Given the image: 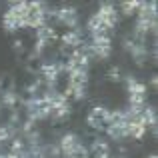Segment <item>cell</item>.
<instances>
[{
  "label": "cell",
  "instance_id": "10",
  "mask_svg": "<svg viewBox=\"0 0 158 158\" xmlns=\"http://www.w3.org/2000/svg\"><path fill=\"white\" fill-rule=\"evenodd\" d=\"M52 14L56 16V20L60 24H64V26L76 30V26H78V12L74 10V8H60V10L52 12Z\"/></svg>",
  "mask_w": 158,
  "mask_h": 158
},
{
  "label": "cell",
  "instance_id": "4",
  "mask_svg": "<svg viewBox=\"0 0 158 158\" xmlns=\"http://www.w3.org/2000/svg\"><path fill=\"white\" fill-rule=\"evenodd\" d=\"M126 90H128L130 106H134V108L146 106V86H144L142 82H138L136 78L128 76L126 78Z\"/></svg>",
  "mask_w": 158,
  "mask_h": 158
},
{
  "label": "cell",
  "instance_id": "17",
  "mask_svg": "<svg viewBox=\"0 0 158 158\" xmlns=\"http://www.w3.org/2000/svg\"><path fill=\"white\" fill-rule=\"evenodd\" d=\"M148 158H156V156H154V154H152V156H148Z\"/></svg>",
  "mask_w": 158,
  "mask_h": 158
},
{
  "label": "cell",
  "instance_id": "6",
  "mask_svg": "<svg viewBox=\"0 0 158 158\" xmlns=\"http://www.w3.org/2000/svg\"><path fill=\"white\" fill-rule=\"evenodd\" d=\"M110 114H112V110H108L106 106H94L88 112V116H86V122L94 130H106L108 122H110Z\"/></svg>",
  "mask_w": 158,
  "mask_h": 158
},
{
  "label": "cell",
  "instance_id": "8",
  "mask_svg": "<svg viewBox=\"0 0 158 158\" xmlns=\"http://www.w3.org/2000/svg\"><path fill=\"white\" fill-rule=\"evenodd\" d=\"M64 70V64H60V62H44L42 66H40V74H42V80L48 84V88H54V84H56L58 76H60V72Z\"/></svg>",
  "mask_w": 158,
  "mask_h": 158
},
{
  "label": "cell",
  "instance_id": "11",
  "mask_svg": "<svg viewBox=\"0 0 158 158\" xmlns=\"http://www.w3.org/2000/svg\"><path fill=\"white\" fill-rule=\"evenodd\" d=\"M98 14L102 16V18L106 20L110 26H116L118 24V12H116V6L112 2H104L100 4V8H98Z\"/></svg>",
  "mask_w": 158,
  "mask_h": 158
},
{
  "label": "cell",
  "instance_id": "5",
  "mask_svg": "<svg viewBox=\"0 0 158 158\" xmlns=\"http://www.w3.org/2000/svg\"><path fill=\"white\" fill-rule=\"evenodd\" d=\"M86 28H88V32H90V36H92V38H110V36H112V30H114V26H110V24H108L106 20L98 14V12L88 18Z\"/></svg>",
  "mask_w": 158,
  "mask_h": 158
},
{
  "label": "cell",
  "instance_id": "9",
  "mask_svg": "<svg viewBox=\"0 0 158 158\" xmlns=\"http://www.w3.org/2000/svg\"><path fill=\"white\" fill-rule=\"evenodd\" d=\"M124 48H126L128 52L132 54V58H134L138 64H142L144 60H146V56H148V48H146V44H144V40L142 38H128L126 42H124Z\"/></svg>",
  "mask_w": 158,
  "mask_h": 158
},
{
  "label": "cell",
  "instance_id": "14",
  "mask_svg": "<svg viewBox=\"0 0 158 158\" xmlns=\"http://www.w3.org/2000/svg\"><path fill=\"white\" fill-rule=\"evenodd\" d=\"M20 102V96L14 92V90H4L2 92V98H0V104L10 108V110H16V106H18Z\"/></svg>",
  "mask_w": 158,
  "mask_h": 158
},
{
  "label": "cell",
  "instance_id": "3",
  "mask_svg": "<svg viewBox=\"0 0 158 158\" xmlns=\"http://www.w3.org/2000/svg\"><path fill=\"white\" fill-rule=\"evenodd\" d=\"M24 108H26V114H28V122L50 118V106L44 100V96H30L24 102Z\"/></svg>",
  "mask_w": 158,
  "mask_h": 158
},
{
  "label": "cell",
  "instance_id": "16",
  "mask_svg": "<svg viewBox=\"0 0 158 158\" xmlns=\"http://www.w3.org/2000/svg\"><path fill=\"white\" fill-rule=\"evenodd\" d=\"M0 158H8V150H4L2 146H0Z\"/></svg>",
  "mask_w": 158,
  "mask_h": 158
},
{
  "label": "cell",
  "instance_id": "7",
  "mask_svg": "<svg viewBox=\"0 0 158 158\" xmlns=\"http://www.w3.org/2000/svg\"><path fill=\"white\" fill-rule=\"evenodd\" d=\"M86 50H88L90 58H100V60H104V58L110 56L112 52V44H110V38H92V42L86 44Z\"/></svg>",
  "mask_w": 158,
  "mask_h": 158
},
{
  "label": "cell",
  "instance_id": "1",
  "mask_svg": "<svg viewBox=\"0 0 158 158\" xmlns=\"http://www.w3.org/2000/svg\"><path fill=\"white\" fill-rule=\"evenodd\" d=\"M26 6L28 2H14L2 16V26L6 32H16L20 28L26 26L24 18H26Z\"/></svg>",
  "mask_w": 158,
  "mask_h": 158
},
{
  "label": "cell",
  "instance_id": "13",
  "mask_svg": "<svg viewBox=\"0 0 158 158\" xmlns=\"http://www.w3.org/2000/svg\"><path fill=\"white\" fill-rule=\"evenodd\" d=\"M62 44H64V46H68V48H74V50H76V48H80L82 44V32L78 30H68L66 32L64 36H62Z\"/></svg>",
  "mask_w": 158,
  "mask_h": 158
},
{
  "label": "cell",
  "instance_id": "12",
  "mask_svg": "<svg viewBox=\"0 0 158 158\" xmlns=\"http://www.w3.org/2000/svg\"><path fill=\"white\" fill-rule=\"evenodd\" d=\"M88 152L94 158H112L110 156V146H108V142L102 140V138H94V142H92V146L88 148Z\"/></svg>",
  "mask_w": 158,
  "mask_h": 158
},
{
  "label": "cell",
  "instance_id": "18",
  "mask_svg": "<svg viewBox=\"0 0 158 158\" xmlns=\"http://www.w3.org/2000/svg\"><path fill=\"white\" fill-rule=\"evenodd\" d=\"M0 108H2V104H0Z\"/></svg>",
  "mask_w": 158,
  "mask_h": 158
},
{
  "label": "cell",
  "instance_id": "15",
  "mask_svg": "<svg viewBox=\"0 0 158 158\" xmlns=\"http://www.w3.org/2000/svg\"><path fill=\"white\" fill-rule=\"evenodd\" d=\"M138 4H140V2H136V0H134V2H122V4H120V8H122V12H124L126 16H130L132 12L138 10Z\"/></svg>",
  "mask_w": 158,
  "mask_h": 158
},
{
  "label": "cell",
  "instance_id": "2",
  "mask_svg": "<svg viewBox=\"0 0 158 158\" xmlns=\"http://www.w3.org/2000/svg\"><path fill=\"white\" fill-rule=\"evenodd\" d=\"M86 90H88V70H80V72H68V84H66V94L64 96H72L76 100L86 98Z\"/></svg>",
  "mask_w": 158,
  "mask_h": 158
}]
</instances>
